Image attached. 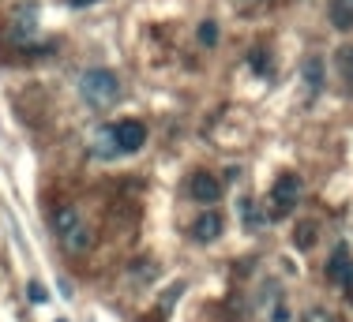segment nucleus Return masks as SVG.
<instances>
[{"instance_id":"1","label":"nucleus","mask_w":353,"mask_h":322,"mask_svg":"<svg viewBox=\"0 0 353 322\" xmlns=\"http://www.w3.org/2000/svg\"><path fill=\"white\" fill-rule=\"evenodd\" d=\"M79 94L87 98L90 105L105 109V105H113V101L121 98V79H117L113 72H105V67H90V72L79 79Z\"/></svg>"},{"instance_id":"2","label":"nucleus","mask_w":353,"mask_h":322,"mask_svg":"<svg viewBox=\"0 0 353 322\" xmlns=\"http://www.w3.org/2000/svg\"><path fill=\"white\" fill-rule=\"evenodd\" d=\"M49 222H53V233L61 236V244L68 251H87L90 248V228L79 222V210L75 206H61Z\"/></svg>"},{"instance_id":"3","label":"nucleus","mask_w":353,"mask_h":322,"mask_svg":"<svg viewBox=\"0 0 353 322\" xmlns=\"http://www.w3.org/2000/svg\"><path fill=\"white\" fill-rule=\"evenodd\" d=\"M297 199H301V176H293V173H282L279 180H274V188H271V206H274V214H290L293 206H297Z\"/></svg>"},{"instance_id":"4","label":"nucleus","mask_w":353,"mask_h":322,"mask_svg":"<svg viewBox=\"0 0 353 322\" xmlns=\"http://www.w3.org/2000/svg\"><path fill=\"white\" fill-rule=\"evenodd\" d=\"M113 135H117V147H121V154H136L143 142H147V131H143V124H139V120H124V124H117Z\"/></svg>"},{"instance_id":"5","label":"nucleus","mask_w":353,"mask_h":322,"mask_svg":"<svg viewBox=\"0 0 353 322\" xmlns=\"http://www.w3.org/2000/svg\"><path fill=\"white\" fill-rule=\"evenodd\" d=\"M188 191H192V199H196V202H218V199H222V180L211 176V173H196L188 180Z\"/></svg>"},{"instance_id":"6","label":"nucleus","mask_w":353,"mask_h":322,"mask_svg":"<svg viewBox=\"0 0 353 322\" xmlns=\"http://www.w3.org/2000/svg\"><path fill=\"white\" fill-rule=\"evenodd\" d=\"M192 236H196L199 244H211L222 236V217L214 214V210H207V214H199L196 217V225H192Z\"/></svg>"},{"instance_id":"7","label":"nucleus","mask_w":353,"mask_h":322,"mask_svg":"<svg viewBox=\"0 0 353 322\" xmlns=\"http://www.w3.org/2000/svg\"><path fill=\"white\" fill-rule=\"evenodd\" d=\"M327 15H331V23L339 30H353V0H331Z\"/></svg>"},{"instance_id":"8","label":"nucleus","mask_w":353,"mask_h":322,"mask_svg":"<svg viewBox=\"0 0 353 322\" xmlns=\"http://www.w3.org/2000/svg\"><path fill=\"white\" fill-rule=\"evenodd\" d=\"M346 266H350V251H346V248H334V255H331V266H327V277L342 285V274H346Z\"/></svg>"},{"instance_id":"9","label":"nucleus","mask_w":353,"mask_h":322,"mask_svg":"<svg viewBox=\"0 0 353 322\" xmlns=\"http://www.w3.org/2000/svg\"><path fill=\"white\" fill-rule=\"evenodd\" d=\"M334 64H339V75H342V83H346V87H353V45L339 49V56H334Z\"/></svg>"},{"instance_id":"10","label":"nucleus","mask_w":353,"mask_h":322,"mask_svg":"<svg viewBox=\"0 0 353 322\" xmlns=\"http://www.w3.org/2000/svg\"><path fill=\"white\" fill-rule=\"evenodd\" d=\"M293 244H297L301 251H308V248L316 244V225H312V222H301L297 233H293Z\"/></svg>"},{"instance_id":"11","label":"nucleus","mask_w":353,"mask_h":322,"mask_svg":"<svg viewBox=\"0 0 353 322\" xmlns=\"http://www.w3.org/2000/svg\"><path fill=\"white\" fill-rule=\"evenodd\" d=\"M98 150H102V154H117V135H113V128H105L102 135H98Z\"/></svg>"},{"instance_id":"12","label":"nucleus","mask_w":353,"mask_h":322,"mask_svg":"<svg viewBox=\"0 0 353 322\" xmlns=\"http://www.w3.org/2000/svg\"><path fill=\"white\" fill-rule=\"evenodd\" d=\"M199 41H203V45H214V41H218V27H214V23H199Z\"/></svg>"},{"instance_id":"13","label":"nucleus","mask_w":353,"mask_h":322,"mask_svg":"<svg viewBox=\"0 0 353 322\" xmlns=\"http://www.w3.org/2000/svg\"><path fill=\"white\" fill-rule=\"evenodd\" d=\"M305 75H308V87H312V94H316V90H319V61H308Z\"/></svg>"},{"instance_id":"14","label":"nucleus","mask_w":353,"mask_h":322,"mask_svg":"<svg viewBox=\"0 0 353 322\" xmlns=\"http://www.w3.org/2000/svg\"><path fill=\"white\" fill-rule=\"evenodd\" d=\"M305 322H339V319H334L331 311H323V308H312V311L305 315Z\"/></svg>"},{"instance_id":"15","label":"nucleus","mask_w":353,"mask_h":322,"mask_svg":"<svg viewBox=\"0 0 353 322\" xmlns=\"http://www.w3.org/2000/svg\"><path fill=\"white\" fill-rule=\"evenodd\" d=\"M30 300H34V303H46V289H41V285L34 281V285H30Z\"/></svg>"},{"instance_id":"16","label":"nucleus","mask_w":353,"mask_h":322,"mask_svg":"<svg viewBox=\"0 0 353 322\" xmlns=\"http://www.w3.org/2000/svg\"><path fill=\"white\" fill-rule=\"evenodd\" d=\"M342 285H346V292H353V259H350L346 274H342Z\"/></svg>"},{"instance_id":"17","label":"nucleus","mask_w":353,"mask_h":322,"mask_svg":"<svg viewBox=\"0 0 353 322\" xmlns=\"http://www.w3.org/2000/svg\"><path fill=\"white\" fill-rule=\"evenodd\" d=\"M75 8H87V4H98V0H72Z\"/></svg>"}]
</instances>
